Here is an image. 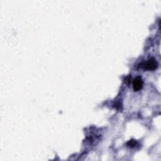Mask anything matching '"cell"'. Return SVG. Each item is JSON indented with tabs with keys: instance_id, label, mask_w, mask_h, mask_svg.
Wrapping results in <instances>:
<instances>
[{
	"instance_id": "cell-1",
	"label": "cell",
	"mask_w": 161,
	"mask_h": 161,
	"mask_svg": "<svg viewBox=\"0 0 161 161\" xmlns=\"http://www.w3.org/2000/svg\"><path fill=\"white\" fill-rule=\"evenodd\" d=\"M142 67L147 70H154L157 67V63L154 59H150L147 62L144 63Z\"/></svg>"
},
{
	"instance_id": "cell-2",
	"label": "cell",
	"mask_w": 161,
	"mask_h": 161,
	"mask_svg": "<svg viewBox=\"0 0 161 161\" xmlns=\"http://www.w3.org/2000/svg\"><path fill=\"white\" fill-rule=\"evenodd\" d=\"M143 85V81L140 76L135 78L133 81V88L135 91L140 90Z\"/></svg>"
}]
</instances>
